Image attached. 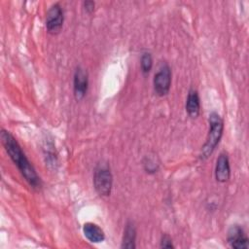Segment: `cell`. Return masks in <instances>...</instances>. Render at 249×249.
I'll return each instance as SVG.
<instances>
[{
    "label": "cell",
    "instance_id": "cell-7",
    "mask_svg": "<svg viewBox=\"0 0 249 249\" xmlns=\"http://www.w3.org/2000/svg\"><path fill=\"white\" fill-rule=\"evenodd\" d=\"M227 241L234 249H247L249 247V239L246 232L241 226L236 224L229 228Z\"/></svg>",
    "mask_w": 249,
    "mask_h": 249
},
{
    "label": "cell",
    "instance_id": "cell-6",
    "mask_svg": "<svg viewBox=\"0 0 249 249\" xmlns=\"http://www.w3.org/2000/svg\"><path fill=\"white\" fill-rule=\"evenodd\" d=\"M89 89V73L82 66H77L73 75V93L77 101H81L87 95Z\"/></svg>",
    "mask_w": 249,
    "mask_h": 249
},
{
    "label": "cell",
    "instance_id": "cell-15",
    "mask_svg": "<svg viewBox=\"0 0 249 249\" xmlns=\"http://www.w3.org/2000/svg\"><path fill=\"white\" fill-rule=\"evenodd\" d=\"M83 8H84L86 13L92 14L94 12V10H95V2L89 1V0L84 1L83 2Z\"/></svg>",
    "mask_w": 249,
    "mask_h": 249
},
{
    "label": "cell",
    "instance_id": "cell-12",
    "mask_svg": "<svg viewBox=\"0 0 249 249\" xmlns=\"http://www.w3.org/2000/svg\"><path fill=\"white\" fill-rule=\"evenodd\" d=\"M153 67V56L150 52H143L140 56V69L143 75H148Z\"/></svg>",
    "mask_w": 249,
    "mask_h": 249
},
{
    "label": "cell",
    "instance_id": "cell-8",
    "mask_svg": "<svg viewBox=\"0 0 249 249\" xmlns=\"http://www.w3.org/2000/svg\"><path fill=\"white\" fill-rule=\"evenodd\" d=\"M215 179L219 183H226L231 178V165L228 154L222 152L219 154L215 164Z\"/></svg>",
    "mask_w": 249,
    "mask_h": 249
},
{
    "label": "cell",
    "instance_id": "cell-14",
    "mask_svg": "<svg viewBox=\"0 0 249 249\" xmlns=\"http://www.w3.org/2000/svg\"><path fill=\"white\" fill-rule=\"evenodd\" d=\"M160 248H165V249H173L175 246L173 245L172 239L168 234H162L160 237Z\"/></svg>",
    "mask_w": 249,
    "mask_h": 249
},
{
    "label": "cell",
    "instance_id": "cell-3",
    "mask_svg": "<svg viewBox=\"0 0 249 249\" xmlns=\"http://www.w3.org/2000/svg\"><path fill=\"white\" fill-rule=\"evenodd\" d=\"M93 187L100 196H109L113 187V175L107 164H98L94 169Z\"/></svg>",
    "mask_w": 249,
    "mask_h": 249
},
{
    "label": "cell",
    "instance_id": "cell-2",
    "mask_svg": "<svg viewBox=\"0 0 249 249\" xmlns=\"http://www.w3.org/2000/svg\"><path fill=\"white\" fill-rule=\"evenodd\" d=\"M208 124V134L199 153V159L201 160H207L213 154L216 147L220 143L224 132V120L217 112L212 111L209 114Z\"/></svg>",
    "mask_w": 249,
    "mask_h": 249
},
{
    "label": "cell",
    "instance_id": "cell-10",
    "mask_svg": "<svg viewBox=\"0 0 249 249\" xmlns=\"http://www.w3.org/2000/svg\"><path fill=\"white\" fill-rule=\"evenodd\" d=\"M83 233L91 243H101L105 240L104 231L96 224L87 222L83 225Z\"/></svg>",
    "mask_w": 249,
    "mask_h": 249
},
{
    "label": "cell",
    "instance_id": "cell-11",
    "mask_svg": "<svg viewBox=\"0 0 249 249\" xmlns=\"http://www.w3.org/2000/svg\"><path fill=\"white\" fill-rule=\"evenodd\" d=\"M136 227L133 222L128 221L124 229L121 248L123 249H135L136 248Z\"/></svg>",
    "mask_w": 249,
    "mask_h": 249
},
{
    "label": "cell",
    "instance_id": "cell-5",
    "mask_svg": "<svg viewBox=\"0 0 249 249\" xmlns=\"http://www.w3.org/2000/svg\"><path fill=\"white\" fill-rule=\"evenodd\" d=\"M64 22V13L62 7L59 3L53 4L46 14L45 25L46 30L49 34L56 35L58 34L63 26Z\"/></svg>",
    "mask_w": 249,
    "mask_h": 249
},
{
    "label": "cell",
    "instance_id": "cell-13",
    "mask_svg": "<svg viewBox=\"0 0 249 249\" xmlns=\"http://www.w3.org/2000/svg\"><path fill=\"white\" fill-rule=\"evenodd\" d=\"M144 169L148 173H155L159 169V163H157L153 159L146 158L144 160Z\"/></svg>",
    "mask_w": 249,
    "mask_h": 249
},
{
    "label": "cell",
    "instance_id": "cell-4",
    "mask_svg": "<svg viewBox=\"0 0 249 249\" xmlns=\"http://www.w3.org/2000/svg\"><path fill=\"white\" fill-rule=\"evenodd\" d=\"M172 72L167 62H162L153 79V88L156 95L162 97L169 93L171 88Z\"/></svg>",
    "mask_w": 249,
    "mask_h": 249
},
{
    "label": "cell",
    "instance_id": "cell-9",
    "mask_svg": "<svg viewBox=\"0 0 249 249\" xmlns=\"http://www.w3.org/2000/svg\"><path fill=\"white\" fill-rule=\"evenodd\" d=\"M185 110L188 116L192 119H196L200 113V98L198 91L195 89H190L186 98Z\"/></svg>",
    "mask_w": 249,
    "mask_h": 249
},
{
    "label": "cell",
    "instance_id": "cell-1",
    "mask_svg": "<svg viewBox=\"0 0 249 249\" xmlns=\"http://www.w3.org/2000/svg\"><path fill=\"white\" fill-rule=\"evenodd\" d=\"M0 138L5 151L7 152L12 161L17 165L18 169L27 184L34 190H40L42 187V181L34 166L23 153L18 140L10 131L4 128L1 129Z\"/></svg>",
    "mask_w": 249,
    "mask_h": 249
}]
</instances>
